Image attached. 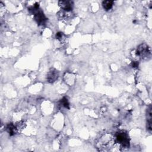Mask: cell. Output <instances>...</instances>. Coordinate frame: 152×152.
<instances>
[{"label":"cell","instance_id":"6da1fadb","mask_svg":"<svg viewBox=\"0 0 152 152\" xmlns=\"http://www.w3.org/2000/svg\"><path fill=\"white\" fill-rule=\"evenodd\" d=\"M115 144V137L110 134H105L98 139L96 142V147L99 151H112Z\"/></svg>","mask_w":152,"mask_h":152},{"label":"cell","instance_id":"7a4b0ae2","mask_svg":"<svg viewBox=\"0 0 152 152\" xmlns=\"http://www.w3.org/2000/svg\"><path fill=\"white\" fill-rule=\"evenodd\" d=\"M115 143L121 148V151L127 148L129 146V141L128 135L125 131H119L116 133L115 137Z\"/></svg>","mask_w":152,"mask_h":152},{"label":"cell","instance_id":"3957f363","mask_svg":"<svg viewBox=\"0 0 152 152\" xmlns=\"http://www.w3.org/2000/svg\"><path fill=\"white\" fill-rule=\"evenodd\" d=\"M136 54L140 57L145 59L150 57L151 55V51L149 47L146 44L144 43L138 46L136 51Z\"/></svg>","mask_w":152,"mask_h":152},{"label":"cell","instance_id":"277c9868","mask_svg":"<svg viewBox=\"0 0 152 152\" xmlns=\"http://www.w3.org/2000/svg\"><path fill=\"white\" fill-rule=\"evenodd\" d=\"M59 5L62 9L66 12H68L72 10L73 7V2L69 1H59Z\"/></svg>","mask_w":152,"mask_h":152},{"label":"cell","instance_id":"5b68a950","mask_svg":"<svg viewBox=\"0 0 152 152\" xmlns=\"http://www.w3.org/2000/svg\"><path fill=\"white\" fill-rule=\"evenodd\" d=\"M59 74L58 71L55 69H52L49 71L47 75V80L49 83L54 82L58 77Z\"/></svg>","mask_w":152,"mask_h":152},{"label":"cell","instance_id":"8992f818","mask_svg":"<svg viewBox=\"0 0 152 152\" xmlns=\"http://www.w3.org/2000/svg\"><path fill=\"white\" fill-rule=\"evenodd\" d=\"M151 106H150L148 107V109H147V129L148 130V131L150 132H151V123H152V116H151Z\"/></svg>","mask_w":152,"mask_h":152},{"label":"cell","instance_id":"52a82bcc","mask_svg":"<svg viewBox=\"0 0 152 152\" xmlns=\"http://www.w3.org/2000/svg\"><path fill=\"white\" fill-rule=\"evenodd\" d=\"M113 5V1L107 0V1H104L102 2V6H103V8L106 11H108V10H110L112 8Z\"/></svg>","mask_w":152,"mask_h":152},{"label":"cell","instance_id":"ba28073f","mask_svg":"<svg viewBox=\"0 0 152 152\" xmlns=\"http://www.w3.org/2000/svg\"><path fill=\"white\" fill-rule=\"evenodd\" d=\"M7 131L8 132V133L11 135H14L17 131H18V129L16 126V125H14L12 124H9L8 126H7Z\"/></svg>","mask_w":152,"mask_h":152},{"label":"cell","instance_id":"9c48e42d","mask_svg":"<svg viewBox=\"0 0 152 152\" xmlns=\"http://www.w3.org/2000/svg\"><path fill=\"white\" fill-rule=\"evenodd\" d=\"M62 105L64 107H65L66 108H69V103H68V100L66 98H64L62 100Z\"/></svg>","mask_w":152,"mask_h":152}]
</instances>
